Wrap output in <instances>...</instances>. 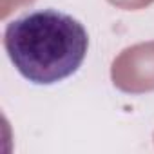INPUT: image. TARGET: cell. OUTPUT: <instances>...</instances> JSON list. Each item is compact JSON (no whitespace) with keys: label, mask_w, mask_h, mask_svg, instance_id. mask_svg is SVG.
<instances>
[{"label":"cell","mask_w":154,"mask_h":154,"mask_svg":"<svg viewBox=\"0 0 154 154\" xmlns=\"http://www.w3.org/2000/svg\"><path fill=\"white\" fill-rule=\"evenodd\" d=\"M4 47L27 82L53 85L82 67L89 51V35L80 20L47 8L11 20L4 31Z\"/></svg>","instance_id":"6da1fadb"}]
</instances>
